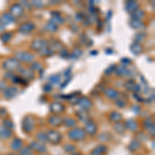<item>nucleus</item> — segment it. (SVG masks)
Returning <instances> with one entry per match:
<instances>
[]
</instances>
